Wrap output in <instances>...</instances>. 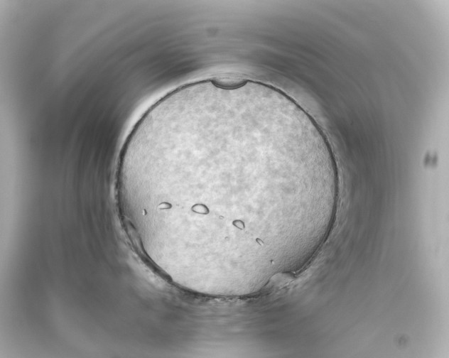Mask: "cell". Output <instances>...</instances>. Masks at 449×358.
I'll return each instance as SVG.
<instances>
[{"instance_id": "6da1fadb", "label": "cell", "mask_w": 449, "mask_h": 358, "mask_svg": "<svg viewBox=\"0 0 449 358\" xmlns=\"http://www.w3.org/2000/svg\"><path fill=\"white\" fill-rule=\"evenodd\" d=\"M334 171L303 113L233 87L147 109L121 151L117 192L133 240L183 288L239 296L308 255Z\"/></svg>"}]
</instances>
